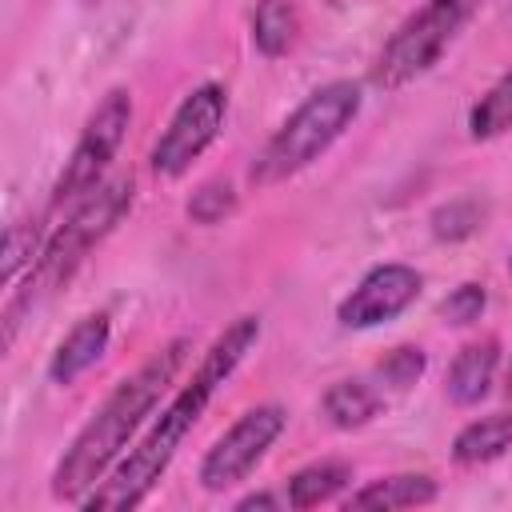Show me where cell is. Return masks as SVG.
Here are the masks:
<instances>
[{
  "label": "cell",
  "mask_w": 512,
  "mask_h": 512,
  "mask_svg": "<svg viewBox=\"0 0 512 512\" xmlns=\"http://www.w3.org/2000/svg\"><path fill=\"white\" fill-rule=\"evenodd\" d=\"M300 16L292 0H256L252 8V44L264 56H284L296 44Z\"/></svg>",
  "instance_id": "2e32d148"
},
{
  "label": "cell",
  "mask_w": 512,
  "mask_h": 512,
  "mask_svg": "<svg viewBox=\"0 0 512 512\" xmlns=\"http://www.w3.org/2000/svg\"><path fill=\"white\" fill-rule=\"evenodd\" d=\"M40 248H44V240H40V224H36V220H16V224H8V232H4V264H0L8 288L16 284L20 268H32V264H36Z\"/></svg>",
  "instance_id": "d6986e66"
},
{
  "label": "cell",
  "mask_w": 512,
  "mask_h": 512,
  "mask_svg": "<svg viewBox=\"0 0 512 512\" xmlns=\"http://www.w3.org/2000/svg\"><path fill=\"white\" fill-rule=\"evenodd\" d=\"M236 188L228 184V180H204L192 196H188V216H192V224H204V228H212V224H224L232 212H236Z\"/></svg>",
  "instance_id": "ac0fdd59"
},
{
  "label": "cell",
  "mask_w": 512,
  "mask_h": 512,
  "mask_svg": "<svg viewBox=\"0 0 512 512\" xmlns=\"http://www.w3.org/2000/svg\"><path fill=\"white\" fill-rule=\"evenodd\" d=\"M512 448V412H492L480 420H468L456 440H452V460L460 468H480L492 464L496 456H504Z\"/></svg>",
  "instance_id": "4fadbf2b"
},
{
  "label": "cell",
  "mask_w": 512,
  "mask_h": 512,
  "mask_svg": "<svg viewBox=\"0 0 512 512\" xmlns=\"http://www.w3.org/2000/svg\"><path fill=\"white\" fill-rule=\"evenodd\" d=\"M224 112H228V96L220 84H200L192 88L180 108L172 112L168 128L160 132V140L152 144V172L164 180H176L192 168V160H200V152L220 136L224 128Z\"/></svg>",
  "instance_id": "ba28073f"
},
{
  "label": "cell",
  "mask_w": 512,
  "mask_h": 512,
  "mask_svg": "<svg viewBox=\"0 0 512 512\" xmlns=\"http://www.w3.org/2000/svg\"><path fill=\"white\" fill-rule=\"evenodd\" d=\"M508 392H512V364H508Z\"/></svg>",
  "instance_id": "cb8c5ba5"
},
{
  "label": "cell",
  "mask_w": 512,
  "mask_h": 512,
  "mask_svg": "<svg viewBox=\"0 0 512 512\" xmlns=\"http://www.w3.org/2000/svg\"><path fill=\"white\" fill-rule=\"evenodd\" d=\"M108 336H112L108 312H88L84 320H76V324L64 332V340L56 344L52 360H48V380H52V384H72V380H80V376L104 356Z\"/></svg>",
  "instance_id": "30bf717a"
},
{
  "label": "cell",
  "mask_w": 512,
  "mask_h": 512,
  "mask_svg": "<svg viewBox=\"0 0 512 512\" xmlns=\"http://www.w3.org/2000/svg\"><path fill=\"white\" fill-rule=\"evenodd\" d=\"M132 124V96L124 88H112L88 116L56 188H52V208L60 204H76L80 196H88L96 184H104V172L112 164V156L124 144V132Z\"/></svg>",
  "instance_id": "8992f818"
},
{
  "label": "cell",
  "mask_w": 512,
  "mask_h": 512,
  "mask_svg": "<svg viewBox=\"0 0 512 512\" xmlns=\"http://www.w3.org/2000/svg\"><path fill=\"white\" fill-rule=\"evenodd\" d=\"M360 104H364V96H360V84H352V80H332V84L316 88L260 148V156L252 164V184L268 188V184H280V180L304 172L308 164H316L344 136V128L360 116Z\"/></svg>",
  "instance_id": "277c9868"
},
{
  "label": "cell",
  "mask_w": 512,
  "mask_h": 512,
  "mask_svg": "<svg viewBox=\"0 0 512 512\" xmlns=\"http://www.w3.org/2000/svg\"><path fill=\"white\" fill-rule=\"evenodd\" d=\"M480 4L484 0H424V8H416L384 40L368 80L384 92H396V88L412 84L416 76L432 72L440 64V56L452 48V40L460 36V28L480 12Z\"/></svg>",
  "instance_id": "5b68a950"
},
{
  "label": "cell",
  "mask_w": 512,
  "mask_h": 512,
  "mask_svg": "<svg viewBox=\"0 0 512 512\" xmlns=\"http://www.w3.org/2000/svg\"><path fill=\"white\" fill-rule=\"evenodd\" d=\"M256 340H260V316H236L208 344V352L200 356L196 372L184 380V388L156 416L148 436L112 468L108 480H100L80 500V508H88V512H128V508H140L148 500V492L156 488V480L168 472V464L180 452V444L188 440V432L200 424V416H204L208 400L216 396V388L240 368V360L252 352Z\"/></svg>",
  "instance_id": "6da1fadb"
},
{
  "label": "cell",
  "mask_w": 512,
  "mask_h": 512,
  "mask_svg": "<svg viewBox=\"0 0 512 512\" xmlns=\"http://www.w3.org/2000/svg\"><path fill=\"white\" fill-rule=\"evenodd\" d=\"M476 228H484V204L480 200H468V196H460V200H448V204H440L436 212H432V236L436 240H464V236H472Z\"/></svg>",
  "instance_id": "ffe728a7"
},
{
  "label": "cell",
  "mask_w": 512,
  "mask_h": 512,
  "mask_svg": "<svg viewBox=\"0 0 512 512\" xmlns=\"http://www.w3.org/2000/svg\"><path fill=\"white\" fill-rule=\"evenodd\" d=\"M436 480L424 476V472H396V476H380L364 488H356L348 496V508H380V512H392V508H416V504H432L436 500Z\"/></svg>",
  "instance_id": "7c38bea8"
},
{
  "label": "cell",
  "mask_w": 512,
  "mask_h": 512,
  "mask_svg": "<svg viewBox=\"0 0 512 512\" xmlns=\"http://www.w3.org/2000/svg\"><path fill=\"white\" fill-rule=\"evenodd\" d=\"M424 288V276L408 264H376L372 272H364V280L340 300L336 320L344 328H376L396 320L400 312H408L416 304Z\"/></svg>",
  "instance_id": "9c48e42d"
},
{
  "label": "cell",
  "mask_w": 512,
  "mask_h": 512,
  "mask_svg": "<svg viewBox=\"0 0 512 512\" xmlns=\"http://www.w3.org/2000/svg\"><path fill=\"white\" fill-rule=\"evenodd\" d=\"M132 180H104L96 184L88 196H80L72 204V212L64 216V224L44 240L36 264L28 268V280L20 288H12L8 304H4V340H16V324L24 312H32L44 296H52L56 288H64L72 280V272L84 264V256L128 216L132 208Z\"/></svg>",
  "instance_id": "3957f363"
},
{
  "label": "cell",
  "mask_w": 512,
  "mask_h": 512,
  "mask_svg": "<svg viewBox=\"0 0 512 512\" xmlns=\"http://www.w3.org/2000/svg\"><path fill=\"white\" fill-rule=\"evenodd\" d=\"M512 128V72H504L468 112V132L472 140H492Z\"/></svg>",
  "instance_id": "e0dca14e"
},
{
  "label": "cell",
  "mask_w": 512,
  "mask_h": 512,
  "mask_svg": "<svg viewBox=\"0 0 512 512\" xmlns=\"http://www.w3.org/2000/svg\"><path fill=\"white\" fill-rule=\"evenodd\" d=\"M380 404H384V392L372 388V384H364V380H336L324 392V416L336 428H344V432L364 428L368 420H376Z\"/></svg>",
  "instance_id": "9a60e30c"
},
{
  "label": "cell",
  "mask_w": 512,
  "mask_h": 512,
  "mask_svg": "<svg viewBox=\"0 0 512 512\" xmlns=\"http://www.w3.org/2000/svg\"><path fill=\"white\" fill-rule=\"evenodd\" d=\"M484 308H488V292H484V284H460V288H452L444 300H440V308H436V316H440V324H448V328H468V324H476L480 316H484Z\"/></svg>",
  "instance_id": "7402d4cb"
},
{
  "label": "cell",
  "mask_w": 512,
  "mask_h": 512,
  "mask_svg": "<svg viewBox=\"0 0 512 512\" xmlns=\"http://www.w3.org/2000/svg\"><path fill=\"white\" fill-rule=\"evenodd\" d=\"M424 368H428V356H424L416 344H400V348H392V352L376 364V380H380V388L404 392V388H412V384L424 376Z\"/></svg>",
  "instance_id": "44dd1931"
},
{
  "label": "cell",
  "mask_w": 512,
  "mask_h": 512,
  "mask_svg": "<svg viewBox=\"0 0 512 512\" xmlns=\"http://www.w3.org/2000/svg\"><path fill=\"white\" fill-rule=\"evenodd\" d=\"M188 348H192L188 340H168L164 348H156L136 372H128L104 396V404L76 432V440L68 444V452L60 456V464L52 472V496L56 500L80 504L104 480V472L116 464V456L132 440V432L144 424V416L156 408V400L164 396V388L184 368Z\"/></svg>",
  "instance_id": "7a4b0ae2"
},
{
  "label": "cell",
  "mask_w": 512,
  "mask_h": 512,
  "mask_svg": "<svg viewBox=\"0 0 512 512\" xmlns=\"http://www.w3.org/2000/svg\"><path fill=\"white\" fill-rule=\"evenodd\" d=\"M348 480H352V468L344 460H316L288 476V488H284L288 508H320L336 500Z\"/></svg>",
  "instance_id": "5bb4252c"
},
{
  "label": "cell",
  "mask_w": 512,
  "mask_h": 512,
  "mask_svg": "<svg viewBox=\"0 0 512 512\" xmlns=\"http://www.w3.org/2000/svg\"><path fill=\"white\" fill-rule=\"evenodd\" d=\"M236 508H240V512H248V508H276V496H268V492H260V496H244Z\"/></svg>",
  "instance_id": "603a6c76"
},
{
  "label": "cell",
  "mask_w": 512,
  "mask_h": 512,
  "mask_svg": "<svg viewBox=\"0 0 512 512\" xmlns=\"http://www.w3.org/2000/svg\"><path fill=\"white\" fill-rule=\"evenodd\" d=\"M496 364H500V344L488 336V340H472L456 352L448 376H444V392L452 404L460 408H472L488 396L492 388V376H496Z\"/></svg>",
  "instance_id": "8fae6325"
},
{
  "label": "cell",
  "mask_w": 512,
  "mask_h": 512,
  "mask_svg": "<svg viewBox=\"0 0 512 512\" xmlns=\"http://www.w3.org/2000/svg\"><path fill=\"white\" fill-rule=\"evenodd\" d=\"M288 416L280 404H256L248 408L200 460V488L204 492H224L236 488L252 476V468L268 456V448L280 440Z\"/></svg>",
  "instance_id": "52a82bcc"
}]
</instances>
